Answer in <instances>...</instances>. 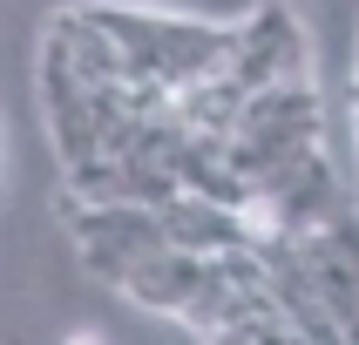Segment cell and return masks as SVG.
I'll list each match as a JSON object with an SVG mask.
<instances>
[{
    "label": "cell",
    "instance_id": "1",
    "mask_svg": "<svg viewBox=\"0 0 359 345\" xmlns=\"http://www.w3.org/2000/svg\"><path fill=\"white\" fill-rule=\"evenodd\" d=\"M61 345H102V339H95V332H75V339H61Z\"/></svg>",
    "mask_w": 359,
    "mask_h": 345
}]
</instances>
